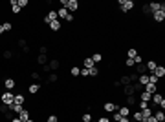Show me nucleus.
Returning <instances> with one entry per match:
<instances>
[{"label": "nucleus", "mask_w": 165, "mask_h": 122, "mask_svg": "<svg viewBox=\"0 0 165 122\" xmlns=\"http://www.w3.org/2000/svg\"><path fill=\"white\" fill-rule=\"evenodd\" d=\"M57 80H59V75H57V73H50L48 82H51V84H53V82H57Z\"/></svg>", "instance_id": "37"}, {"label": "nucleus", "mask_w": 165, "mask_h": 122, "mask_svg": "<svg viewBox=\"0 0 165 122\" xmlns=\"http://www.w3.org/2000/svg\"><path fill=\"white\" fill-rule=\"evenodd\" d=\"M147 75H149V84H156V86L160 84V79H156L152 73H147Z\"/></svg>", "instance_id": "35"}, {"label": "nucleus", "mask_w": 165, "mask_h": 122, "mask_svg": "<svg viewBox=\"0 0 165 122\" xmlns=\"http://www.w3.org/2000/svg\"><path fill=\"white\" fill-rule=\"evenodd\" d=\"M2 55H4V59H7V60H11V59H13V51H11V49H4V53H2Z\"/></svg>", "instance_id": "36"}, {"label": "nucleus", "mask_w": 165, "mask_h": 122, "mask_svg": "<svg viewBox=\"0 0 165 122\" xmlns=\"http://www.w3.org/2000/svg\"><path fill=\"white\" fill-rule=\"evenodd\" d=\"M138 84H141V86L149 84V75H147V73H145V75H138Z\"/></svg>", "instance_id": "29"}, {"label": "nucleus", "mask_w": 165, "mask_h": 122, "mask_svg": "<svg viewBox=\"0 0 165 122\" xmlns=\"http://www.w3.org/2000/svg\"><path fill=\"white\" fill-rule=\"evenodd\" d=\"M118 113H119L121 117H130V108H128V106H119V108H118Z\"/></svg>", "instance_id": "16"}, {"label": "nucleus", "mask_w": 165, "mask_h": 122, "mask_svg": "<svg viewBox=\"0 0 165 122\" xmlns=\"http://www.w3.org/2000/svg\"><path fill=\"white\" fill-rule=\"evenodd\" d=\"M11 122H22V120L19 119V117H13V119H11Z\"/></svg>", "instance_id": "44"}, {"label": "nucleus", "mask_w": 165, "mask_h": 122, "mask_svg": "<svg viewBox=\"0 0 165 122\" xmlns=\"http://www.w3.org/2000/svg\"><path fill=\"white\" fill-rule=\"evenodd\" d=\"M17 117H19L22 122H26L28 119H31V113H29V109H26V108H24V109H22V111L19 113V115H17Z\"/></svg>", "instance_id": "13"}, {"label": "nucleus", "mask_w": 165, "mask_h": 122, "mask_svg": "<svg viewBox=\"0 0 165 122\" xmlns=\"http://www.w3.org/2000/svg\"><path fill=\"white\" fill-rule=\"evenodd\" d=\"M136 102H138V97H134V95H132V97H125V106H128V108H130V106L134 108Z\"/></svg>", "instance_id": "21"}, {"label": "nucleus", "mask_w": 165, "mask_h": 122, "mask_svg": "<svg viewBox=\"0 0 165 122\" xmlns=\"http://www.w3.org/2000/svg\"><path fill=\"white\" fill-rule=\"evenodd\" d=\"M152 18H154L156 24H162L165 20V13L163 11H156V13H152Z\"/></svg>", "instance_id": "12"}, {"label": "nucleus", "mask_w": 165, "mask_h": 122, "mask_svg": "<svg viewBox=\"0 0 165 122\" xmlns=\"http://www.w3.org/2000/svg\"><path fill=\"white\" fill-rule=\"evenodd\" d=\"M17 6L24 9V7H29V0H17Z\"/></svg>", "instance_id": "33"}, {"label": "nucleus", "mask_w": 165, "mask_h": 122, "mask_svg": "<svg viewBox=\"0 0 165 122\" xmlns=\"http://www.w3.org/2000/svg\"><path fill=\"white\" fill-rule=\"evenodd\" d=\"M4 35V27H2V24H0V37Z\"/></svg>", "instance_id": "45"}, {"label": "nucleus", "mask_w": 165, "mask_h": 122, "mask_svg": "<svg viewBox=\"0 0 165 122\" xmlns=\"http://www.w3.org/2000/svg\"><path fill=\"white\" fill-rule=\"evenodd\" d=\"M119 84H121V86H130V84H132V80H130V75H123V77L119 79Z\"/></svg>", "instance_id": "26"}, {"label": "nucleus", "mask_w": 165, "mask_h": 122, "mask_svg": "<svg viewBox=\"0 0 165 122\" xmlns=\"http://www.w3.org/2000/svg\"><path fill=\"white\" fill-rule=\"evenodd\" d=\"M9 6H11V13H13V15H19L22 11L20 7L17 6V0H9Z\"/></svg>", "instance_id": "20"}, {"label": "nucleus", "mask_w": 165, "mask_h": 122, "mask_svg": "<svg viewBox=\"0 0 165 122\" xmlns=\"http://www.w3.org/2000/svg\"><path fill=\"white\" fill-rule=\"evenodd\" d=\"M99 75H101V71H99V67H97V66H94V67H90V69H88V77L96 79V77H99Z\"/></svg>", "instance_id": "19"}, {"label": "nucleus", "mask_w": 165, "mask_h": 122, "mask_svg": "<svg viewBox=\"0 0 165 122\" xmlns=\"http://www.w3.org/2000/svg\"><path fill=\"white\" fill-rule=\"evenodd\" d=\"M152 115H154V119L156 120H165V113L162 109H156V111H152Z\"/></svg>", "instance_id": "25"}, {"label": "nucleus", "mask_w": 165, "mask_h": 122, "mask_svg": "<svg viewBox=\"0 0 165 122\" xmlns=\"http://www.w3.org/2000/svg\"><path fill=\"white\" fill-rule=\"evenodd\" d=\"M48 67H50V71H57L61 67V60L59 59H51V60L48 62Z\"/></svg>", "instance_id": "8"}, {"label": "nucleus", "mask_w": 165, "mask_h": 122, "mask_svg": "<svg viewBox=\"0 0 165 122\" xmlns=\"http://www.w3.org/2000/svg\"><path fill=\"white\" fill-rule=\"evenodd\" d=\"M2 86H4V89H6V91H13V89L17 87V79H11V77H7V79H4Z\"/></svg>", "instance_id": "3"}, {"label": "nucleus", "mask_w": 165, "mask_h": 122, "mask_svg": "<svg viewBox=\"0 0 165 122\" xmlns=\"http://www.w3.org/2000/svg\"><path fill=\"white\" fill-rule=\"evenodd\" d=\"M132 60H134V66H138V64H143V57L141 55H136Z\"/></svg>", "instance_id": "38"}, {"label": "nucleus", "mask_w": 165, "mask_h": 122, "mask_svg": "<svg viewBox=\"0 0 165 122\" xmlns=\"http://www.w3.org/2000/svg\"><path fill=\"white\" fill-rule=\"evenodd\" d=\"M15 104L24 106V104H26V95H24V93H15Z\"/></svg>", "instance_id": "17"}, {"label": "nucleus", "mask_w": 165, "mask_h": 122, "mask_svg": "<svg viewBox=\"0 0 165 122\" xmlns=\"http://www.w3.org/2000/svg\"><path fill=\"white\" fill-rule=\"evenodd\" d=\"M79 73H81V69H79L77 66H72V67H70V75H72V77H79Z\"/></svg>", "instance_id": "31"}, {"label": "nucleus", "mask_w": 165, "mask_h": 122, "mask_svg": "<svg viewBox=\"0 0 165 122\" xmlns=\"http://www.w3.org/2000/svg\"><path fill=\"white\" fill-rule=\"evenodd\" d=\"M141 13H143V15H147V17L150 15V11H149V6H147V4H145V6H143V9H141Z\"/></svg>", "instance_id": "41"}, {"label": "nucleus", "mask_w": 165, "mask_h": 122, "mask_svg": "<svg viewBox=\"0 0 165 122\" xmlns=\"http://www.w3.org/2000/svg\"><path fill=\"white\" fill-rule=\"evenodd\" d=\"M46 122H59V117H57L55 113H51V115H50V117L46 119Z\"/></svg>", "instance_id": "39"}, {"label": "nucleus", "mask_w": 165, "mask_h": 122, "mask_svg": "<svg viewBox=\"0 0 165 122\" xmlns=\"http://www.w3.org/2000/svg\"><path fill=\"white\" fill-rule=\"evenodd\" d=\"M2 27H4V33H9V31L13 29V24H11L9 20H4L2 22Z\"/></svg>", "instance_id": "27"}, {"label": "nucleus", "mask_w": 165, "mask_h": 122, "mask_svg": "<svg viewBox=\"0 0 165 122\" xmlns=\"http://www.w3.org/2000/svg\"><path fill=\"white\" fill-rule=\"evenodd\" d=\"M156 66H158V62H156V60H147V64H145V69H147L149 73H154Z\"/></svg>", "instance_id": "15"}, {"label": "nucleus", "mask_w": 165, "mask_h": 122, "mask_svg": "<svg viewBox=\"0 0 165 122\" xmlns=\"http://www.w3.org/2000/svg\"><path fill=\"white\" fill-rule=\"evenodd\" d=\"M81 120L82 122H92V120H94V119H92V113H90V111H88V113H82V115H81Z\"/></svg>", "instance_id": "32"}, {"label": "nucleus", "mask_w": 165, "mask_h": 122, "mask_svg": "<svg viewBox=\"0 0 165 122\" xmlns=\"http://www.w3.org/2000/svg\"><path fill=\"white\" fill-rule=\"evenodd\" d=\"M125 67H134V60L132 59H125Z\"/></svg>", "instance_id": "40"}, {"label": "nucleus", "mask_w": 165, "mask_h": 122, "mask_svg": "<svg viewBox=\"0 0 165 122\" xmlns=\"http://www.w3.org/2000/svg\"><path fill=\"white\" fill-rule=\"evenodd\" d=\"M66 9H68V13H77L79 11V0H68V4H66Z\"/></svg>", "instance_id": "6"}, {"label": "nucleus", "mask_w": 165, "mask_h": 122, "mask_svg": "<svg viewBox=\"0 0 165 122\" xmlns=\"http://www.w3.org/2000/svg\"><path fill=\"white\" fill-rule=\"evenodd\" d=\"M0 102L2 104H6V106H9V104H13L15 102V93L13 91H2V95H0Z\"/></svg>", "instance_id": "2"}, {"label": "nucleus", "mask_w": 165, "mask_h": 122, "mask_svg": "<svg viewBox=\"0 0 165 122\" xmlns=\"http://www.w3.org/2000/svg\"><path fill=\"white\" fill-rule=\"evenodd\" d=\"M26 122H35V120H33V119H28V120H26Z\"/></svg>", "instance_id": "46"}, {"label": "nucleus", "mask_w": 165, "mask_h": 122, "mask_svg": "<svg viewBox=\"0 0 165 122\" xmlns=\"http://www.w3.org/2000/svg\"><path fill=\"white\" fill-rule=\"evenodd\" d=\"M132 120H134V122H143V115H141V111H140V109L132 111Z\"/></svg>", "instance_id": "22"}, {"label": "nucleus", "mask_w": 165, "mask_h": 122, "mask_svg": "<svg viewBox=\"0 0 165 122\" xmlns=\"http://www.w3.org/2000/svg\"><path fill=\"white\" fill-rule=\"evenodd\" d=\"M57 17H59V20H68V17H70V13H68V9H66V7H59V11H57Z\"/></svg>", "instance_id": "9"}, {"label": "nucleus", "mask_w": 165, "mask_h": 122, "mask_svg": "<svg viewBox=\"0 0 165 122\" xmlns=\"http://www.w3.org/2000/svg\"><path fill=\"white\" fill-rule=\"evenodd\" d=\"M152 75H154L156 79H160V80H162V79H163V77H165V66H160V64H158Z\"/></svg>", "instance_id": "7"}, {"label": "nucleus", "mask_w": 165, "mask_h": 122, "mask_svg": "<svg viewBox=\"0 0 165 122\" xmlns=\"http://www.w3.org/2000/svg\"><path fill=\"white\" fill-rule=\"evenodd\" d=\"M147 6H149L150 15H152V13H156V11H163V13H165V4H163V2H162V4H160V2H150V4H147Z\"/></svg>", "instance_id": "4"}, {"label": "nucleus", "mask_w": 165, "mask_h": 122, "mask_svg": "<svg viewBox=\"0 0 165 122\" xmlns=\"http://www.w3.org/2000/svg\"><path fill=\"white\" fill-rule=\"evenodd\" d=\"M147 69H145V64H138L136 66V75H145Z\"/></svg>", "instance_id": "30"}, {"label": "nucleus", "mask_w": 165, "mask_h": 122, "mask_svg": "<svg viewBox=\"0 0 165 122\" xmlns=\"http://www.w3.org/2000/svg\"><path fill=\"white\" fill-rule=\"evenodd\" d=\"M48 62H50V60H48V55H39V57H37V64H39L41 67H42V66H46Z\"/></svg>", "instance_id": "24"}, {"label": "nucleus", "mask_w": 165, "mask_h": 122, "mask_svg": "<svg viewBox=\"0 0 165 122\" xmlns=\"http://www.w3.org/2000/svg\"><path fill=\"white\" fill-rule=\"evenodd\" d=\"M123 95H125V97H132V95L136 97V93H134V87H132V84H130V86H123Z\"/></svg>", "instance_id": "18"}, {"label": "nucleus", "mask_w": 165, "mask_h": 122, "mask_svg": "<svg viewBox=\"0 0 165 122\" xmlns=\"http://www.w3.org/2000/svg\"><path fill=\"white\" fill-rule=\"evenodd\" d=\"M118 108H119V104H116L112 100L103 102V111H106V113H114V111H118Z\"/></svg>", "instance_id": "5"}, {"label": "nucleus", "mask_w": 165, "mask_h": 122, "mask_svg": "<svg viewBox=\"0 0 165 122\" xmlns=\"http://www.w3.org/2000/svg\"><path fill=\"white\" fill-rule=\"evenodd\" d=\"M97 122H112V120H110L108 117H99V119H97Z\"/></svg>", "instance_id": "42"}, {"label": "nucleus", "mask_w": 165, "mask_h": 122, "mask_svg": "<svg viewBox=\"0 0 165 122\" xmlns=\"http://www.w3.org/2000/svg\"><path fill=\"white\" fill-rule=\"evenodd\" d=\"M118 6L123 13H128V11H134L136 7V2L134 0H118Z\"/></svg>", "instance_id": "1"}, {"label": "nucleus", "mask_w": 165, "mask_h": 122, "mask_svg": "<svg viewBox=\"0 0 165 122\" xmlns=\"http://www.w3.org/2000/svg\"><path fill=\"white\" fill-rule=\"evenodd\" d=\"M138 55V51L134 49V47H130V49H127V59H134Z\"/></svg>", "instance_id": "34"}, {"label": "nucleus", "mask_w": 165, "mask_h": 122, "mask_svg": "<svg viewBox=\"0 0 165 122\" xmlns=\"http://www.w3.org/2000/svg\"><path fill=\"white\" fill-rule=\"evenodd\" d=\"M50 29H51L53 33L61 31V29H62V22H61V20H53V22H50Z\"/></svg>", "instance_id": "10"}, {"label": "nucleus", "mask_w": 165, "mask_h": 122, "mask_svg": "<svg viewBox=\"0 0 165 122\" xmlns=\"http://www.w3.org/2000/svg\"><path fill=\"white\" fill-rule=\"evenodd\" d=\"M145 122H158V120L154 119V115H150V117H149V119H147V120H145Z\"/></svg>", "instance_id": "43"}, {"label": "nucleus", "mask_w": 165, "mask_h": 122, "mask_svg": "<svg viewBox=\"0 0 165 122\" xmlns=\"http://www.w3.org/2000/svg\"><path fill=\"white\" fill-rule=\"evenodd\" d=\"M143 91L150 93V95H154V93H158V86H156V84H145V86H143Z\"/></svg>", "instance_id": "11"}, {"label": "nucleus", "mask_w": 165, "mask_h": 122, "mask_svg": "<svg viewBox=\"0 0 165 122\" xmlns=\"http://www.w3.org/2000/svg\"><path fill=\"white\" fill-rule=\"evenodd\" d=\"M41 87H42V84H37V82H35V84H31V86L28 87V91H29V95H37V93L41 91Z\"/></svg>", "instance_id": "14"}, {"label": "nucleus", "mask_w": 165, "mask_h": 122, "mask_svg": "<svg viewBox=\"0 0 165 122\" xmlns=\"http://www.w3.org/2000/svg\"><path fill=\"white\" fill-rule=\"evenodd\" d=\"M90 59L94 60V64H99V62H103V53H94Z\"/></svg>", "instance_id": "28"}, {"label": "nucleus", "mask_w": 165, "mask_h": 122, "mask_svg": "<svg viewBox=\"0 0 165 122\" xmlns=\"http://www.w3.org/2000/svg\"><path fill=\"white\" fill-rule=\"evenodd\" d=\"M92 122H97V120H92Z\"/></svg>", "instance_id": "47"}, {"label": "nucleus", "mask_w": 165, "mask_h": 122, "mask_svg": "<svg viewBox=\"0 0 165 122\" xmlns=\"http://www.w3.org/2000/svg\"><path fill=\"white\" fill-rule=\"evenodd\" d=\"M82 66H84L86 69H90V67H94L96 64H94V60H92L90 57H84V59H82Z\"/></svg>", "instance_id": "23"}]
</instances>
